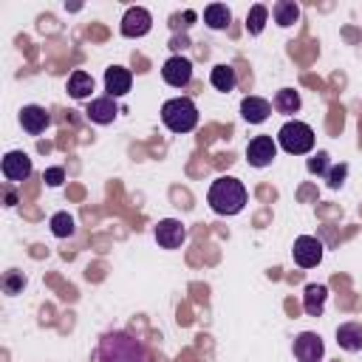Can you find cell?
Returning a JSON list of instances; mask_svg holds the SVG:
<instances>
[{"label": "cell", "instance_id": "cell-18", "mask_svg": "<svg viewBox=\"0 0 362 362\" xmlns=\"http://www.w3.org/2000/svg\"><path fill=\"white\" fill-rule=\"evenodd\" d=\"M209 82H212V88L215 90H223V93H229V90H235V85H238V76H235V68L232 65H215L212 71H209Z\"/></svg>", "mask_w": 362, "mask_h": 362}, {"label": "cell", "instance_id": "cell-7", "mask_svg": "<svg viewBox=\"0 0 362 362\" xmlns=\"http://www.w3.org/2000/svg\"><path fill=\"white\" fill-rule=\"evenodd\" d=\"M291 255H294V263H297V266L311 269V266H317V263L322 260V243H320L314 235H300V238L294 240Z\"/></svg>", "mask_w": 362, "mask_h": 362}, {"label": "cell", "instance_id": "cell-29", "mask_svg": "<svg viewBox=\"0 0 362 362\" xmlns=\"http://www.w3.org/2000/svg\"><path fill=\"white\" fill-rule=\"evenodd\" d=\"M6 201H8V206H14L17 204V195L14 192H6Z\"/></svg>", "mask_w": 362, "mask_h": 362}, {"label": "cell", "instance_id": "cell-4", "mask_svg": "<svg viewBox=\"0 0 362 362\" xmlns=\"http://www.w3.org/2000/svg\"><path fill=\"white\" fill-rule=\"evenodd\" d=\"M277 144L291 156H305L314 147V130H311V124L291 119L277 130Z\"/></svg>", "mask_w": 362, "mask_h": 362}, {"label": "cell", "instance_id": "cell-11", "mask_svg": "<svg viewBox=\"0 0 362 362\" xmlns=\"http://www.w3.org/2000/svg\"><path fill=\"white\" fill-rule=\"evenodd\" d=\"M0 170H3V175L8 178V181H25L28 175H31V158H28V153H23V150H11V153H6L3 156V164H0Z\"/></svg>", "mask_w": 362, "mask_h": 362}, {"label": "cell", "instance_id": "cell-28", "mask_svg": "<svg viewBox=\"0 0 362 362\" xmlns=\"http://www.w3.org/2000/svg\"><path fill=\"white\" fill-rule=\"evenodd\" d=\"M42 178H45V184H48V187H59V184L65 181V170H62V167H48Z\"/></svg>", "mask_w": 362, "mask_h": 362}, {"label": "cell", "instance_id": "cell-14", "mask_svg": "<svg viewBox=\"0 0 362 362\" xmlns=\"http://www.w3.org/2000/svg\"><path fill=\"white\" fill-rule=\"evenodd\" d=\"M85 116H88L90 122H96V124H110V122L119 116V105H116L113 96H99V99H93V102L88 105Z\"/></svg>", "mask_w": 362, "mask_h": 362}, {"label": "cell", "instance_id": "cell-1", "mask_svg": "<svg viewBox=\"0 0 362 362\" xmlns=\"http://www.w3.org/2000/svg\"><path fill=\"white\" fill-rule=\"evenodd\" d=\"M99 362H147L144 345L127 331H107L96 348Z\"/></svg>", "mask_w": 362, "mask_h": 362}, {"label": "cell", "instance_id": "cell-24", "mask_svg": "<svg viewBox=\"0 0 362 362\" xmlns=\"http://www.w3.org/2000/svg\"><path fill=\"white\" fill-rule=\"evenodd\" d=\"M48 226H51V235H54V238H71L74 229H76V226H74V218H71L68 212H54Z\"/></svg>", "mask_w": 362, "mask_h": 362}, {"label": "cell", "instance_id": "cell-9", "mask_svg": "<svg viewBox=\"0 0 362 362\" xmlns=\"http://www.w3.org/2000/svg\"><path fill=\"white\" fill-rule=\"evenodd\" d=\"M274 156H277V141L272 136H255L246 147V161L252 167H266L274 161Z\"/></svg>", "mask_w": 362, "mask_h": 362}, {"label": "cell", "instance_id": "cell-17", "mask_svg": "<svg viewBox=\"0 0 362 362\" xmlns=\"http://www.w3.org/2000/svg\"><path fill=\"white\" fill-rule=\"evenodd\" d=\"M337 342L342 351H362V322H342L337 328Z\"/></svg>", "mask_w": 362, "mask_h": 362}, {"label": "cell", "instance_id": "cell-5", "mask_svg": "<svg viewBox=\"0 0 362 362\" xmlns=\"http://www.w3.org/2000/svg\"><path fill=\"white\" fill-rule=\"evenodd\" d=\"M119 28H122V37L136 40V37H144V34L153 28V17H150V11L141 8V6H130V8L124 11Z\"/></svg>", "mask_w": 362, "mask_h": 362}, {"label": "cell", "instance_id": "cell-8", "mask_svg": "<svg viewBox=\"0 0 362 362\" xmlns=\"http://www.w3.org/2000/svg\"><path fill=\"white\" fill-rule=\"evenodd\" d=\"M325 354V345H322V337L314 334V331H303L294 337V356L297 362H320Z\"/></svg>", "mask_w": 362, "mask_h": 362}, {"label": "cell", "instance_id": "cell-2", "mask_svg": "<svg viewBox=\"0 0 362 362\" xmlns=\"http://www.w3.org/2000/svg\"><path fill=\"white\" fill-rule=\"evenodd\" d=\"M206 201L218 215H238L246 206V187L232 175H221L212 181Z\"/></svg>", "mask_w": 362, "mask_h": 362}, {"label": "cell", "instance_id": "cell-6", "mask_svg": "<svg viewBox=\"0 0 362 362\" xmlns=\"http://www.w3.org/2000/svg\"><path fill=\"white\" fill-rule=\"evenodd\" d=\"M161 76H164V82L173 85V88H187L189 79H192V62H189L187 57L175 54V57H170V59L161 65Z\"/></svg>", "mask_w": 362, "mask_h": 362}, {"label": "cell", "instance_id": "cell-21", "mask_svg": "<svg viewBox=\"0 0 362 362\" xmlns=\"http://www.w3.org/2000/svg\"><path fill=\"white\" fill-rule=\"evenodd\" d=\"M229 20H232V11H229L223 3H209V6L204 8V23H206L212 31L226 28V25H229Z\"/></svg>", "mask_w": 362, "mask_h": 362}, {"label": "cell", "instance_id": "cell-10", "mask_svg": "<svg viewBox=\"0 0 362 362\" xmlns=\"http://www.w3.org/2000/svg\"><path fill=\"white\" fill-rule=\"evenodd\" d=\"M156 240H158L161 249H178L187 240V226L175 218H164L156 226Z\"/></svg>", "mask_w": 362, "mask_h": 362}, {"label": "cell", "instance_id": "cell-27", "mask_svg": "<svg viewBox=\"0 0 362 362\" xmlns=\"http://www.w3.org/2000/svg\"><path fill=\"white\" fill-rule=\"evenodd\" d=\"M345 175H348V164H339V167H331L328 170V187L331 189H337V187H342V181H345Z\"/></svg>", "mask_w": 362, "mask_h": 362}, {"label": "cell", "instance_id": "cell-16", "mask_svg": "<svg viewBox=\"0 0 362 362\" xmlns=\"http://www.w3.org/2000/svg\"><path fill=\"white\" fill-rule=\"evenodd\" d=\"M325 300H328V288L322 283H308L305 291H303V308L308 317H320L322 308H325Z\"/></svg>", "mask_w": 362, "mask_h": 362}, {"label": "cell", "instance_id": "cell-13", "mask_svg": "<svg viewBox=\"0 0 362 362\" xmlns=\"http://www.w3.org/2000/svg\"><path fill=\"white\" fill-rule=\"evenodd\" d=\"M130 85H133V74L127 68L113 65V68L105 71V90H107V96H113V99L124 96V93H130Z\"/></svg>", "mask_w": 362, "mask_h": 362}, {"label": "cell", "instance_id": "cell-20", "mask_svg": "<svg viewBox=\"0 0 362 362\" xmlns=\"http://www.w3.org/2000/svg\"><path fill=\"white\" fill-rule=\"evenodd\" d=\"M90 90H93V76L88 71H74L68 76V93H71V99H88Z\"/></svg>", "mask_w": 362, "mask_h": 362}, {"label": "cell", "instance_id": "cell-19", "mask_svg": "<svg viewBox=\"0 0 362 362\" xmlns=\"http://www.w3.org/2000/svg\"><path fill=\"white\" fill-rule=\"evenodd\" d=\"M272 14H274V23L280 28H288V25H294L300 20V6L294 0H277L274 8H272Z\"/></svg>", "mask_w": 362, "mask_h": 362}, {"label": "cell", "instance_id": "cell-12", "mask_svg": "<svg viewBox=\"0 0 362 362\" xmlns=\"http://www.w3.org/2000/svg\"><path fill=\"white\" fill-rule=\"evenodd\" d=\"M20 124H23V130L28 136H40L51 124V113L45 107H40V105H25L20 110Z\"/></svg>", "mask_w": 362, "mask_h": 362}, {"label": "cell", "instance_id": "cell-23", "mask_svg": "<svg viewBox=\"0 0 362 362\" xmlns=\"http://www.w3.org/2000/svg\"><path fill=\"white\" fill-rule=\"evenodd\" d=\"M266 17H269V8H266L263 3H255V6L249 8V14H246V31L257 37V34L266 28Z\"/></svg>", "mask_w": 362, "mask_h": 362}, {"label": "cell", "instance_id": "cell-25", "mask_svg": "<svg viewBox=\"0 0 362 362\" xmlns=\"http://www.w3.org/2000/svg\"><path fill=\"white\" fill-rule=\"evenodd\" d=\"M328 167H331V161H328L325 150H320L317 156L308 158V173H314V175H328Z\"/></svg>", "mask_w": 362, "mask_h": 362}, {"label": "cell", "instance_id": "cell-3", "mask_svg": "<svg viewBox=\"0 0 362 362\" xmlns=\"http://www.w3.org/2000/svg\"><path fill=\"white\" fill-rule=\"evenodd\" d=\"M161 122L173 130V133H189L198 124V107L189 96H175L167 99L161 105Z\"/></svg>", "mask_w": 362, "mask_h": 362}, {"label": "cell", "instance_id": "cell-26", "mask_svg": "<svg viewBox=\"0 0 362 362\" xmlns=\"http://www.w3.org/2000/svg\"><path fill=\"white\" fill-rule=\"evenodd\" d=\"M3 288H6V294H17L20 288H25V277L20 272H8L3 280Z\"/></svg>", "mask_w": 362, "mask_h": 362}, {"label": "cell", "instance_id": "cell-22", "mask_svg": "<svg viewBox=\"0 0 362 362\" xmlns=\"http://www.w3.org/2000/svg\"><path fill=\"white\" fill-rule=\"evenodd\" d=\"M272 105H274V110H277V113L291 116V113H297V110H300V93H297L294 88H280V90L274 93Z\"/></svg>", "mask_w": 362, "mask_h": 362}, {"label": "cell", "instance_id": "cell-15", "mask_svg": "<svg viewBox=\"0 0 362 362\" xmlns=\"http://www.w3.org/2000/svg\"><path fill=\"white\" fill-rule=\"evenodd\" d=\"M269 113H272V105H269L263 96H243V102H240V116H243L249 124L266 122Z\"/></svg>", "mask_w": 362, "mask_h": 362}]
</instances>
